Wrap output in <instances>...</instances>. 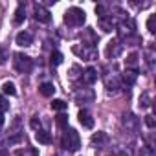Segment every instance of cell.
<instances>
[{
	"label": "cell",
	"instance_id": "1",
	"mask_svg": "<svg viewBox=\"0 0 156 156\" xmlns=\"http://www.w3.org/2000/svg\"><path fill=\"white\" fill-rule=\"evenodd\" d=\"M61 143H62V147H64L68 152H77V151H79V147H81L79 132H77L75 129H66Z\"/></svg>",
	"mask_w": 156,
	"mask_h": 156
},
{
	"label": "cell",
	"instance_id": "2",
	"mask_svg": "<svg viewBox=\"0 0 156 156\" xmlns=\"http://www.w3.org/2000/svg\"><path fill=\"white\" fill-rule=\"evenodd\" d=\"M87 20V13L81 9V8H70L66 13H64V24L72 26V28H77V26H83Z\"/></svg>",
	"mask_w": 156,
	"mask_h": 156
},
{
	"label": "cell",
	"instance_id": "3",
	"mask_svg": "<svg viewBox=\"0 0 156 156\" xmlns=\"http://www.w3.org/2000/svg\"><path fill=\"white\" fill-rule=\"evenodd\" d=\"M13 57H15V70H17L19 73H28V72H31V68H33L31 57H28V55H24V53H15Z\"/></svg>",
	"mask_w": 156,
	"mask_h": 156
},
{
	"label": "cell",
	"instance_id": "4",
	"mask_svg": "<svg viewBox=\"0 0 156 156\" xmlns=\"http://www.w3.org/2000/svg\"><path fill=\"white\" fill-rule=\"evenodd\" d=\"M121 123H123V127L127 129V132H138V129H140V119H138L132 112L123 114Z\"/></svg>",
	"mask_w": 156,
	"mask_h": 156
},
{
	"label": "cell",
	"instance_id": "5",
	"mask_svg": "<svg viewBox=\"0 0 156 156\" xmlns=\"http://www.w3.org/2000/svg\"><path fill=\"white\" fill-rule=\"evenodd\" d=\"M35 20H37V22H42V24H48V22L51 20V15H50V11H48L44 6L35 4Z\"/></svg>",
	"mask_w": 156,
	"mask_h": 156
},
{
	"label": "cell",
	"instance_id": "6",
	"mask_svg": "<svg viewBox=\"0 0 156 156\" xmlns=\"http://www.w3.org/2000/svg\"><path fill=\"white\" fill-rule=\"evenodd\" d=\"M94 90H90V88H83V90H79L75 94V99H77V103H92L94 101Z\"/></svg>",
	"mask_w": 156,
	"mask_h": 156
},
{
	"label": "cell",
	"instance_id": "7",
	"mask_svg": "<svg viewBox=\"0 0 156 156\" xmlns=\"http://www.w3.org/2000/svg\"><path fill=\"white\" fill-rule=\"evenodd\" d=\"M81 79H83V83H85V85H94V83L98 81V70H96V68H92V66H88V68L83 72Z\"/></svg>",
	"mask_w": 156,
	"mask_h": 156
},
{
	"label": "cell",
	"instance_id": "8",
	"mask_svg": "<svg viewBox=\"0 0 156 156\" xmlns=\"http://www.w3.org/2000/svg\"><path fill=\"white\" fill-rule=\"evenodd\" d=\"M77 118H79V123L85 127V129H92L94 127V118H92V114L88 112V110H79V116H77Z\"/></svg>",
	"mask_w": 156,
	"mask_h": 156
},
{
	"label": "cell",
	"instance_id": "9",
	"mask_svg": "<svg viewBox=\"0 0 156 156\" xmlns=\"http://www.w3.org/2000/svg\"><path fill=\"white\" fill-rule=\"evenodd\" d=\"M15 42H17L19 46H22V48H26V46H31V44H33V35H31L30 31H20V33L17 35Z\"/></svg>",
	"mask_w": 156,
	"mask_h": 156
},
{
	"label": "cell",
	"instance_id": "10",
	"mask_svg": "<svg viewBox=\"0 0 156 156\" xmlns=\"http://www.w3.org/2000/svg\"><path fill=\"white\" fill-rule=\"evenodd\" d=\"M121 51H123V44H119L118 41H114V42H108V46H107V57H108V59H114V57H118Z\"/></svg>",
	"mask_w": 156,
	"mask_h": 156
},
{
	"label": "cell",
	"instance_id": "11",
	"mask_svg": "<svg viewBox=\"0 0 156 156\" xmlns=\"http://www.w3.org/2000/svg\"><path fill=\"white\" fill-rule=\"evenodd\" d=\"M73 51L77 53V55H81L83 59H87V61H92L94 57H96V48H88V46H83V48H73Z\"/></svg>",
	"mask_w": 156,
	"mask_h": 156
},
{
	"label": "cell",
	"instance_id": "12",
	"mask_svg": "<svg viewBox=\"0 0 156 156\" xmlns=\"http://www.w3.org/2000/svg\"><path fill=\"white\" fill-rule=\"evenodd\" d=\"M121 79L127 87H132L138 79V70H125V73L121 75Z\"/></svg>",
	"mask_w": 156,
	"mask_h": 156
},
{
	"label": "cell",
	"instance_id": "13",
	"mask_svg": "<svg viewBox=\"0 0 156 156\" xmlns=\"http://www.w3.org/2000/svg\"><path fill=\"white\" fill-rule=\"evenodd\" d=\"M24 20H26V6H24V2H19L17 11H15V24L20 26Z\"/></svg>",
	"mask_w": 156,
	"mask_h": 156
},
{
	"label": "cell",
	"instance_id": "14",
	"mask_svg": "<svg viewBox=\"0 0 156 156\" xmlns=\"http://www.w3.org/2000/svg\"><path fill=\"white\" fill-rule=\"evenodd\" d=\"M99 28H101L103 31L110 33V31L116 28V20L112 19V15H110V17H107V19H101V20H99Z\"/></svg>",
	"mask_w": 156,
	"mask_h": 156
},
{
	"label": "cell",
	"instance_id": "15",
	"mask_svg": "<svg viewBox=\"0 0 156 156\" xmlns=\"http://www.w3.org/2000/svg\"><path fill=\"white\" fill-rule=\"evenodd\" d=\"M39 92H41V96H44V98H51V96L55 94V87H53V83H42V85L39 87Z\"/></svg>",
	"mask_w": 156,
	"mask_h": 156
},
{
	"label": "cell",
	"instance_id": "16",
	"mask_svg": "<svg viewBox=\"0 0 156 156\" xmlns=\"http://www.w3.org/2000/svg\"><path fill=\"white\" fill-rule=\"evenodd\" d=\"M35 140L39 141V143H42V145H50L51 143V136H50V132H46V130H37L35 132Z\"/></svg>",
	"mask_w": 156,
	"mask_h": 156
},
{
	"label": "cell",
	"instance_id": "17",
	"mask_svg": "<svg viewBox=\"0 0 156 156\" xmlns=\"http://www.w3.org/2000/svg\"><path fill=\"white\" fill-rule=\"evenodd\" d=\"M108 141V136H107V132H103V130H99V132H96V134H92V143L96 145H103V143H107Z\"/></svg>",
	"mask_w": 156,
	"mask_h": 156
},
{
	"label": "cell",
	"instance_id": "18",
	"mask_svg": "<svg viewBox=\"0 0 156 156\" xmlns=\"http://www.w3.org/2000/svg\"><path fill=\"white\" fill-rule=\"evenodd\" d=\"M125 64H127V70H138V53H130L127 59H125Z\"/></svg>",
	"mask_w": 156,
	"mask_h": 156
},
{
	"label": "cell",
	"instance_id": "19",
	"mask_svg": "<svg viewBox=\"0 0 156 156\" xmlns=\"http://www.w3.org/2000/svg\"><path fill=\"white\" fill-rule=\"evenodd\" d=\"M2 90H4V94H8V96H17V88H15V85H13L11 81H6V83L2 85Z\"/></svg>",
	"mask_w": 156,
	"mask_h": 156
},
{
	"label": "cell",
	"instance_id": "20",
	"mask_svg": "<svg viewBox=\"0 0 156 156\" xmlns=\"http://www.w3.org/2000/svg\"><path fill=\"white\" fill-rule=\"evenodd\" d=\"M55 123H57L61 129H64V130H66V129H68V116H66V114H62V112H61V114H57Z\"/></svg>",
	"mask_w": 156,
	"mask_h": 156
},
{
	"label": "cell",
	"instance_id": "21",
	"mask_svg": "<svg viewBox=\"0 0 156 156\" xmlns=\"http://www.w3.org/2000/svg\"><path fill=\"white\" fill-rule=\"evenodd\" d=\"M9 59V50L4 46V44H0V66H4Z\"/></svg>",
	"mask_w": 156,
	"mask_h": 156
},
{
	"label": "cell",
	"instance_id": "22",
	"mask_svg": "<svg viewBox=\"0 0 156 156\" xmlns=\"http://www.w3.org/2000/svg\"><path fill=\"white\" fill-rule=\"evenodd\" d=\"M66 107H68V103L62 101V99H53V101H51V108H53V110L62 112V110H66Z\"/></svg>",
	"mask_w": 156,
	"mask_h": 156
},
{
	"label": "cell",
	"instance_id": "23",
	"mask_svg": "<svg viewBox=\"0 0 156 156\" xmlns=\"http://www.w3.org/2000/svg\"><path fill=\"white\" fill-rule=\"evenodd\" d=\"M50 62H51V66H59V64L62 62V53H61V51H51Z\"/></svg>",
	"mask_w": 156,
	"mask_h": 156
},
{
	"label": "cell",
	"instance_id": "24",
	"mask_svg": "<svg viewBox=\"0 0 156 156\" xmlns=\"http://www.w3.org/2000/svg\"><path fill=\"white\" fill-rule=\"evenodd\" d=\"M140 107L141 108H149L151 107V96H149V92H143L140 96Z\"/></svg>",
	"mask_w": 156,
	"mask_h": 156
},
{
	"label": "cell",
	"instance_id": "25",
	"mask_svg": "<svg viewBox=\"0 0 156 156\" xmlns=\"http://www.w3.org/2000/svg\"><path fill=\"white\" fill-rule=\"evenodd\" d=\"M96 13H98L99 20L108 17V9H107V6H103V4H98V6H96Z\"/></svg>",
	"mask_w": 156,
	"mask_h": 156
},
{
	"label": "cell",
	"instance_id": "26",
	"mask_svg": "<svg viewBox=\"0 0 156 156\" xmlns=\"http://www.w3.org/2000/svg\"><path fill=\"white\" fill-rule=\"evenodd\" d=\"M118 88H119V79H118V77H114L112 81H110V79L107 81V90H108V92H116Z\"/></svg>",
	"mask_w": 156,
	"mask_h": 156
},
{
	"label": "cell",
	"instance_id": "27",
	"mask_svg": "<svg viewBox=\"0 0 156 156\" xmlns=\"http://www.w3.org/2000/svg\"><path fill=\"white\" fill-rule=\"evenodd\" d=\"M147 30H149L151 33L156 31V15H151V17L147 19Z\"/></svg>",
	"mask_w": 156,
	"mask_h": 156
},
{
	"label": "cell",
	"instance_id": "28",
	"mask_svg": "<svg viewBox=\"0 0 156 156\" xmlns=\"http://www.w3.org/2000/svg\"><path fill=\"white\" fill-rule=\"evenodd\" d=\"M145 125H147L149 129H154V127H156V119H154V116H151V114L145 116Z\"/></svg>",
	"mask_w": 156,
	"mask_h": 156
},
{
	"label": "cell",
	"instance_id": "29",
	"mask_svg": "<svg viewBox=\"0 0 156 156\" xmlns=\"http://www.w3.org/2000/svg\"><path fill=\"white\" fill-rule=\"evenodd\" d=\"M30 125H31V129H35V132H37V130H41V119H39L37 116H33V118H31Z\"/></svg>",
	"mask_w": 156,
	"mask_h": 156
},
{
	"label": "cell",
	"instance_id": "30",
	"mask_svg": "<svg viewBox=\"0 0 156 156\" xmlns=\"http://www.w3.org/2000/svg\"><path fill=\"white\" fill-rule=\"evenodd\" d=\"M19 156H39V152L35 149H26V151H19Z\"/></svg>",
	"mask_w": 156,
	"mask_h": 156
},
{
	"label": "cell",
	"instance_id": "31",
	"mask_svg": "<svg viewBox=\"0 0 156 156\" xmlns=\"http://www.w3.org/2000/svg\"><path fill=\"white\" fill-rule=\"evenodd\" d=\"M9 108V103L4 99V98H0V112H6Z\"/></svg>",
	"mask_w": 156,
	"mask_h": 156
},
{
	"label": "cell",
	"instance_id": "32",
	"mask_svg": "<svg viewBox=\"0 0 156 156\" xmlns=\"http://www.w3.org/2000/svg\"><path fill=\"white\" fill-rule=\"evenodd\" d=\"M141 152H143V156H154V151H152V147H151V145L143 147V149H141Z\"/></svg>",
	"mask_w": 156,
	"mask_h": 156
},
{
	"label": "cell",
	"instance_id": "33",
	"mask_svg": "<svg viewBox=\"0 0 156 156\" xmlns=\"http://www.w3.org/2000/svg\"><path fill=\"white\" fill-rule=\"evenodd\" d=\"M22 141V136H11L9 140H8V143L9 145H15V143H20Z\"/></svg>",
	"mask_w": 156,
	"mask_h": 156
},
{
	"label": "cell",
	"instance_id": "34",
	"mask_svg": "<svg viewBox=\"0 0 156 156\" xmlns=\"http://www.w3.org/2000/svg\"><path fill=\"white\" fill-rule=\"evenodd\" d=\"M4 121H6V118H4V112H0V129H2Z\"/></svg>",
	"mask_w": 156,
	"mask_h": 156
},
{
	"label": "cell",
	"instance_id": "35",
	"mask_svg": "<svg viewBox=\"0 0 156 156\" xmlns=\"http://www.w3.org/2000/svg\"><path fill=\"white\" fill-rule=\"evenodd\" d=\"M0 156H9V152L6 149H0Z\"/></svg>",
	"mask_w": 156,
	"mask_h": 156
}]
</instances>
